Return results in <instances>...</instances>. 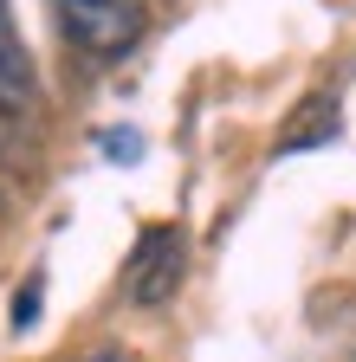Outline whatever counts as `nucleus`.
I'll return each mask as SVG.
<instances>
[{"label": "nucleus", "mask_w": 356, "mask_h": 362, "mask_svg": "<svg viewBox=\"0 0 356 362\" xmlns=\"http://www.w3.org/2000/svg\"><path fill=\"white\" fill-rule=\"evenodd\" d=\"M59 20H65V39L91 59H117L137 45L143 33V13L137 0H59Z\"/></svg>", "instance_id": "1"}, {"label": "nucleus", "mask_w": 356, "mask_h": 362, "mask_svg": "<svg viewBox=\"0 0 356 362\" xmlns=\"http://www.w3.org/2000/svg\"><path fill=\"white\" fill-rule=\"evenodd\" d=\"M33 317H39V285L13 298V324H33Z\"/></svg>", "instance_id": "4"}, {"label": "nucleus", "mask_w": 356, "mask_h": 362, "mask_svg": "<svg viewBox=\"0 0 356 362\" xmlns=\"http://www.w3.org/2000/svg\"><path fill=\"white\" fill-rule=\"evenodd\" d=\"M175 285H182V233L175 226H156L143 240V252L130 259V298L137 304H162Z\"/></svg>", "instance_id": "2"}, {"label": "nucleus", "mask_w": 356, "mask_h": 362, "mask_svg": "<svg viewBox=\"0 0 356 362\" xmlns=\"http://www.w3.org/2000/svg\"><path fill=\"white\" fill-rule=\"evenodd\" d=\"M39 98V84H33V59H26V45H20V26H13V7L0 0V123H20Z\"/></svg>", "instance_id": "3"}]
</instances>
